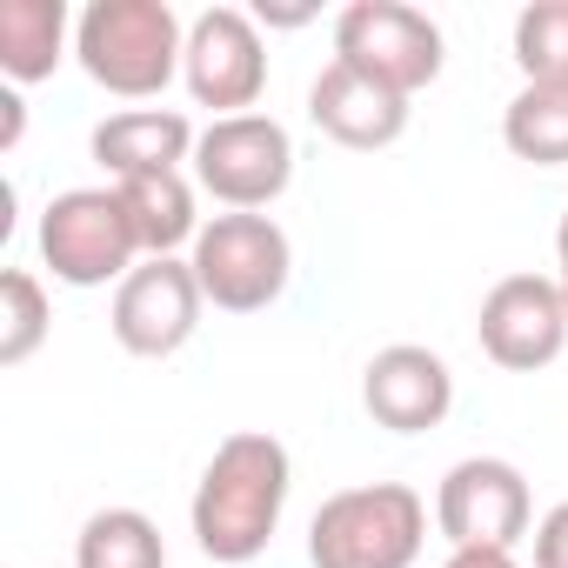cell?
<instances>
[{
  "mask_svg": "<svg viewBox=\"0 0 568 568\" xmlns=\"http://www.w3.org/2000/svg\"><path fill=\"white\" fill-rule=\"evenodd\" d=\"M288 488H295V462L267 428H234L201 481H194V501H187V528H194V548L221 568H247L274 528H281V508H288Z\"/></svg>",
  "mask_w": 568,
  "mask_h": 568,
  "instance_id": "6da1fadb",
  "label": "cell"
},
{
  "mask_svg": "<svg viewBox=\"0 0 568 568\" xmlns=\"http://www.w3.org/2000/svg\"><path fill=\"white\" fill-rule=\"evenodd\" d=\"M187 54V28L168 0H88L74 14V61L121 101H154Z\"/></svg>",
  "mask_w": 568,
  "mask_h": 568,
  "instance_id": "7a4b0ae2",
  "label": "cell"
},
{
  "mask_svg": "<svg viewBox=\"0 0 568 568\" xmlns=\"http://www.w3.org/2000/svg\"><path fill=\"white\" fill-rule=\"evenodd\" d=\"M428 541V501L408 481H362L315 508L308 561L315 568H415Z\"/></svg>",
  "mask_w": 568,
  "mask_h": 568,
  "instance_id": "3957f363",
  "label": "cell"
},
{
  "mask_svg": "<svg viewBox=\"0 0 568 568\" xmlns=\"http://www.w3.org/2000/svg\"><path fill=\"white\" fill-rule=\"evenodd\" d=\"M187 267L221 315H261L288 295L295 247H288V227L274 214H214V221H201Z\"/></svg>",
  "mask_w": 568,
  "mask_h": 568,
  "instance_id": "277c9868",
  "label": "cell"
},
{
  "mask_svg": "<svg viewBox=\"0 0 568 568\" xmlns=\"http://www.w3.org/2000/svg\"><path fill=\"white\" fill-rule=\"evenodd\" d=\"M41 261L68 288H121L148 254L114 187H68L41 207Z\"/></svg>",
  "mask_w": 568,
  "mask_h": 568,
  "instance_id": "5b68a950",
  "label": "cell"
},
{
  "mask_svg": "<svg viewBox=\"0 0 568 568\" xmlns=\"http://www.w3.org/2000/svg\"><path fill=\"white\" fill-rule=\"evenodd\" d=\"M194 181L227 214H261L295 181V141L274 114H227L207 121L194 141Z\"/></svg>",
  "mask_w": 568,
  "mask_h": 568,
  "instance_id": "8992f818",
  "label": "cell"
},
{
  "mask_svg": "<svg viewBox=\"0 0 568 568\" xmlns=\"http://www.w3.org/2000/svg\"><path fill=\"white\" fill-rule=\"evenodd\" d=\"M335 61L362 68L368 81L395 88V94H422L442 81V28L408 8V0H355V8H342L335 21Z\"/></svg>",
  "mask_w": 568,
  "mask_h": 568,
  "instance_id": "52a82bcc",
  "label": "cell"
},
{
  "mask_svg": "<svg viewBox=\"0 0 568 568\" xmlns=\"http://www.w3.org/2000/svg\"><path fill=\"white\" fill-rule=\"evenodd\" d=\"M435 528L448 535V548H508L535 528V495L528 475L501 455H468L442 475L435 488Z\"/></svg>",
  "mask_w": 568,
  "mask_h": 568,
  "instance_id": "ba28073f",
  "label": "cell"
},
{
  "mask_svg": "<svg viewBox=\"0 0 568 568\" xmlns=\"http://www.w3.org/2000/svg\"><path fill=\"white\" fill-rule=\"evenodd\" d=\"M181 81H187L194 108H214V121L254 114V101L267 88L261 21L247 8H207V14H194L187 21V54H181Z\"/></svg>",
  "mask_w": 568,
  "mask_h": 568,
  "instance_id": "9c48e42d",
  "label": "cell"
},
{
  "mask_svg": "<svg viewBox=\"0 0 568 568\" xmlns=\"http://www.w3.org/2000/svg\"><path fill=\"white\" fill-rule=\"evenodd\" d=\"M201 308H207V295H201L194 267H187L181 254H161V261H141L121 288H114L108 328H114V342H121L128 355L168 362V355H181V348L194 342Z\"/></svg>",
  "mask_w": 568,
  "mask_h": 568,
  "instance_id": "30bf717a",
  "label": "cell"
},
{
  "mask_svg": "<svg viewBox=\"0 0 568 568\" xmlns=\"http://www.w3.org/2000/svg\"><path fill=\"white\" fill-rule=\"evenodd\" d=\"M475 335H481V355L495 368H508V375H535V368L561 362V348H568V302L555 288V274H501L481 295Z\"/></svg>",
  "mask_w": 568,
  "mask_h": 568,
  "instance_id": "8fae6325",
  "label": "cell"
},
{
  "mask_svg": "<svg viewBox=\"0 0 568 568\" xmlns=\"http://www.w3.org/2000/svg\"><path fill=\"white\" fill-rule=\"evenodd\" d=\"M362 408L388 428V435H428L448 422L455 408V375L435 348L422 342H395L362 368Z\"/></svg>",
  "mask_w": 568,
  "mask_h": 568,
  "instance_id": "7c38bea8",
  "label": "cell"
},
{
  "mask_svg": "<svg viewBox=\"0 0 568 568\" xmlns=\"http://www.w3.org/2000/svg\"><path fill=\"white\" fill-rule=\"evenodd\" d=\"M308 121L335 141V148H355V154H375V148H395L408 134V94L368 81L362 68L348 61H328L308 88Z\"/></svg>",
  "mask_w": 568,
  "mask_h": 568,
  "instance_id": "4fadbf2b",
  "label": "cell"
},
{
  "mask_svg": "<svg viewBox=\"0 0 568 568\" xmlns=\"http://www.w3.org/2000/svg\"><path fill=\"white\" fill-rule=\"evenodd\" d=\"M194 121L174 114V108H128V114H108L94 128V161L114 174V181H134V174H168L181 161H194Z\"/></svg>",
  "mask_w": 568,
  "mask_h": 568,
  "instance_id": "5bb4252c",
  "label": "cell"
},
{
  "mask_svg": "<svg viewBox=\"0 0 568 568\" xmlns=\"http://www.w3.org/2000/svg\"><path fill=\"white\" fill-rule=\"evenodd\" d=\"M68 28L61 0H0V74L14 88L48 81L68 61Z\"/></svg>",
  "mask_w": 568,
  "mask_h": 568,
  "instance_id": "9a60e30c",
  "label": "cell"
},
{
  "mask_svg": "<svg viewBox=\"0 0 568 568\" xmlns=\"http://www.w3.org/2000/svg\"><path fill=\"white\" fill-rule=\"evenodd\" d=\"M114 194H121V207H128V221H134V234H141V254H148V261H161V254H174V247H194V241H201L194 187H187V174H181V168L114 181Z\"/></svg>",
  "mask_w": 568,
  "mask_h": 568,
  "instance_id": "2e32d148",
  "label": "cell"
},
{
  "mask_svg": "<svg viewBox=\"0 0 568 568\" xmlns=\"http://www.w3.org/2000/svg\"><path fill=\"white\" fill-rule=\"evenodd\" d=\"M74 568H168V541L141 508H101L74 535Z\"/></svg>",
  "mask_w": 568,
  "mask_h": 568,
  "instance_id": "e0dca14e",
  "label": "cell"
},
{
  "mask_svg": "<svg viewBox=\"0 0 568 568\" xmlns=\"http://www.w3.org/2000/svg\"><path fill=\"white\" fill-rule=\"evenodd\" d=\"M501 141L515 161L568 168V88H528L501 108Z\"/></svg>",
  "mask_w": 568,
  "mask_h": 568,
  "instance_id": "ac0fdd59",
  "label": "cell"
},
{
  "mask_svg": "<svg viewBox=\"0 0 568 568\" xmlns=\"http://www.w3.org/2000/svg\"><path fill=\"white\" fill-rule=\"evenodd\" d=\"M54 328V308H48V288H41V274L28 267H8L0 274V368H21L41 355Z\"/></svg>",
  "mask_w": 568,
  "mask_h": 568,
  "instance_id": "d6986e66",
  "label": "cell"
},
{
  "mask_svg": "<svg viewBox=\"0 0 568 568\" xmlns=\"http://www.w3.org/2000/svg\"><path fill=\"white\" fill-rule=\"evenodd\" d=\"M515 68L528 88H568V0H535L515 14Z\"/></svg>",
  "mask_w": 568,
  "mask_h": 568,
  "instance_id": "ffe728a7",
  "label": "cell"
},
{
  "mask_svg": "<svg viewBox=\"0 0 568 568\" xmlns=\"http://www.w3.org/2000/svg\"><path fill=\"white\" fill-rule=\"evenodd\" d=\"M535 568H568V501L535 521Z\"/></svg>",
  "mask_w": 568,
  "mask_h": 568,
  "instance_id": "44dd1931",
  "label": "cell"
},
{
  "mask_svg": "<svg viewBox=\"0 0 568 568\" xmlns=\"http://www.w3.org/2000/svg\"><path fill=\"white\" fill-rule=\"evenodd\" d=\"M21 128H28V108L14 88H0V154H14L21 148Z\"/></svg>",
  "mask_w": 568,
  "mask_h": 568,
  "instance_id": "7402d4cb",
  "label": "cell"
},
{
  "mask_svg": "<svg viewBox=\"0 0 568 568\" xmlns=\"http://www.w3.org/2000/svg\"><path fill=\"white\" fill-rule=\"evenodd\" d=\"M442 568H521L508 548H448V561Z\"/></svg>",
  "mask_w": 568,
  "mask_h": 568,
  "instance_id": "603a6c76",
  "label": "cell"
},
{
  "mask_svg": "<svg viewBox=\"0 0 568 568\" xmlns=\"http://www.w3.org/2000/svg\"><path fill=\"white\" fill-rule=\"evenodd\" d=\"M254 21H261V28H302V21H315V8H267V0H261Z\"/></svg>",
  "mask_w": 568,
  "mask_h": 568,
  "instance_id": "cb8c5ba5",
  "label": "cell"
},
{
  "mask_svg": "<svg viewBox=\"0 0 568 568\" xmlns=\"http://www.w3.org/2000/svg\"><path fill=\"white\" fill-rule=\"evenodd\" d=\"M555 288H561V302H568V214L555 221Z\"/></svg>",
  "mask_w": 568,
  "mask_h": 568,
  "instance_id": "d4e9b609",
  "label": "cell"
}]
</instances>
